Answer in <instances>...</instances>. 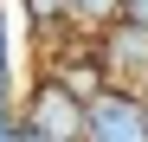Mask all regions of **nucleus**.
Wrapping results in <instances>:
<instances>
[{
    "instance_id": "nucleus-7",
    "label": "nucleus",
    "mask_w": 148,
    "mask_h": 142,
    "mask_svg": "<svg viewBox=\"0 0 148 142\" xmlns=\"http://www.w3.org/2000/svg\"><path fill=\"white\" fill-rule=\"evenodd\" d=\"M19 123H13V97H7V84H0V142H13Z\"/></svg>"
},
{
    "instance_id": "nucleus-5",
    "label": "nucleus",
    "mask_w": 148,
    "mask_h": 142,
    "mask_svg": "<svg viewBox=\"0 0 148 142\" xmlns=\"http://www.w3.org/2000/svg\"><path fill=\"white\" fill-rule=\"evenodd\" d=\"M19 13L32 26H58V19H71V0H19Z\"/></svg>"
},
{
    "instance_id": "nucleus-8",
    "label": "nucleus",
    "mask_w": 148,
    "mask_h": 142,
    "mask_svg": "<svg viewBox=\"0 0 148 142\" xmlns=\"http://www.w3.org/2000/svg\"><path fill=\"white\" fill-rule=\"evenodd\" d=\"M142 103H148V84H142Z\"/></svg>"
},
{
    "instance_id": "nucleus-1",
    "label": "nucleus",
    "mask_w": 148,
    "mask_h": 142,
    "mask_svg": "<svg viewBox=\"0 0 148 142\" xmlns=\"http://www.w3.org/2000/svg\"><path fill=\"white\" fill-rule=\"evenodd\" d=\"M84 142H148V103L122 84L97 90L84 103Z\"/></svg>"
},
{
    "instance_id": "nucleus-6",
    "label": "nucleus",
    "mask_w": 148,
    "mask_h": 142,
    "mask_svg": "<svg viewBox=\"0 0 148 142\" xmlns=\"http://www.w3.org/2000/svg\"><path fill=\"white\" fill-rule=\"evenodd\" d=\"M13 58L19 52H13V26H7V0H0V84L13 78Z\"/></svg>"
},
{
    "instance_id": "nucleus-3",
    "label": "nucleus",
    "mask_w": 148,
    "mask_h": 142,
    "mask_svg": "<svg viewBox=\"0 0 148 142\" xmlns=\"http://www.w3.org/2000/svg\"><path fill=\"white\" fill-rule=\"evenodd\" d=\"M97 58H103L110 84H129V78L148 84V26L142 19H110L103 39H97Z\"/></svg>"
},
{
    "instance_id": "nucleus-2",
    "label": "nucleus",
    "mask_w": 148,
    "mask_h": 142,
    "mask_svg": "<svg viewBox=\"0 0 148 142\" xmlns=\"http://www.w3.org/2000/svg\"><path fill=\"white\" fill-rule=\"evenodd\" d=\"M19 123L32 136H45V142H84V97L64 78H45L26 97V116H19Z\"/></svg>"
},
{
    "instance_id": "nucleus-4",
    "label": "nucleus",
    "mask_w": 148,
    "mask_h": 142,
    "mask_svg": "<svg viewBox=\"0 0 148 142\" xmlns=\"http://www.w3.org/2000/svg\"><path fill=\"white\" fill-rule=\"evenodd\" d=\"M122 7H129V0H71V19H84V26H110V19H122Z\"/></svg>"
}]
</instances>
